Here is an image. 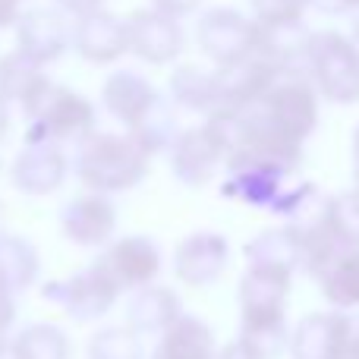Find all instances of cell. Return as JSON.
Instances as JSON below:
<instances>
[{
	"label": "cell",
	"mask_w": 359,
	"mask_h": 359,
	"mask_svg": "<svg viewBox=\"0 0 359 359\" xmlns=\"http://www.w3.org/2000/svg\"><path fill=\"white\" fill-rule=\"evenodd\" d=\"M293 271L278 265L249 262L240 278V341L252 347L262 359H274L290 347L287 328V297Z\"/></svg>",
	"instance_id": "obj_1"
},
{
	"label": "cell",
	"mask_w": 359,
	"mask_h": 359,
	"mask_svg": "<svg viewBox=\"0 0 359 359\" xmlns=\"http://www.w3.org/2000/svg\"><path fill=\"white\" fill-rule=\"evenodd\" d=\"M151 155L133 139V133H98L79 142L76 174L92 192H126L139 186L149 174Z\"/></svg>",
	"instance_id": "obj_2"
},
{
	"label": "cell",
	"mask_w": 359,
	"mask_h": 359,
	"mask_svg": "<svg viewBox=\"0 0 359 359\" xmlns=\"http://www.w3.org/2000/svg\"><path fill=\"white\" fill-rule=\"evenodd\" d=\"M29 120V142H86L95 133V104L86 95L73 92L57 82H44L35 95L22 104Z\"/></svg>",
	"instance_id": "obj_3"
},
{
	"label": "cell",
	"mask_w": 359,
	"mask_h": 359,
	"mask_svg": "<svg viewBox=\"0 0 359 359\" xmlns=\"http://www.w3.org/2000/svg\"><path fill=\"white\" fill-rule=\"evenodd\" d=\"M246 111H252V117L280 139L303 145L318 126V92L309 76L284 73L262 95V101H255Z\"/></svg>",
	"instance_id": "obj_4"
},
{
	"label": "cell",
	"mask_w": 359,
	"mask_h": 359,
	"mask_svg": "<svg viewBox=\"0 0 359 359\" xmlns=\"http://www.w3.org/2000/svg\"><path fill=\"white\" fill-rule=\"evenodd\" d=\"M309 79L325 101L356 104L359 101V44L341 32H316L309 48Z\"/></svg>",
	"instance_id": "obj_5"
},
{
	"label": "cell",
	"mask_w": 359,
	"mask_h": 359,
	"mask_svg": "<svg viewBox=\"0 0 359 359\" xmlns=\"http://www.w3.org/2000/svg\"><path fill=\"white\" fill-rule=\"evenodd\" d=\"M259 32L262 25L255 19L243 16L240 10L215 6V10L202 13V19H198L196 41L215 67H227V63H236L259 50Z\"/></svg>",
	"instance_id": "obj_6"
},
{
	"label": "cell",
	"mask_w": 359,
	"mask_h": 359,
	"mask_svg": "<svg viewBox=\"0 0 359 359\" xmlns=\"http://www.w3.org/2000/svg\"><path fill=\"white\" fill-rule=\"evenodd\" d=\"M117 297V284L107 278L98 262L76 271L73 278L54 280V284L44 287V299H54L73 322H98L101 316L114 309Z\"/></svg>",
	"instance_id": "obj_7"
},
{
	"label": "cell",
	"mask_w": 359,
	"mask_h": 359,
	"mask_svg": "<svg viewBox=\"0 0 359 359\" xmlns=\"http://www.w3.org/2000/svg\"><path fill=\"white\" fill-rule=\"evenodd\" d=\"M69 48H73V22L60 6L22 10L16 22V50L48 67V63L60 60Z\"/></svg>",
	"instance_id": "obj_8"
},
{
	"label": "cell",
	"mask_w": 359,
	"mask_h": 359,
	"mask_svg": "<svg viewBox=\"0 0 359 359\" xmlns=\"http://www.w3.org/2000/svg\"><path fill=\"white\" fill-rule=\"evenodd\" d=\"M284 76V69L278 63H271L262 50L243 57L236 63L215 69L217 79V107H227V111H246L255 101H262V95L274 86V82Z\"/></svg>",
	"instance_id": "obj_9"
},
{
	"label": "cell",
	"mask_w": 359,
	"mask_h": 359,
	"mask_svg": "<svg viewBox=\"0 0 359 359\" xmlns=\"http://www.w3.org/2000/svg\"><path fill=\"white\" fill-rule=\"evenodd\" d=\"M126 29H130V54H136L139 60L151 63V67L174 63L183 54V25L170 13L145 6V10H136L126 16Z\"/></svg>",
	"instance_id": "obj_10"
},
{
	"label": "cell",
	"mask_w": 359,
	"mask_h": 359,
	"mask_svg": "<svg viewBox=\"0 0 359 359\" xmlns=\"http://www.w3.org/2000/svg\"><path fill=\"white\" fill-rule=\"evenodd\" d=\"M98 265L117 284L120 293L142 290V287L155 284L158 271H161V252L149 236H120V240L107 243Z\"/></svg>",
	"instance_id": "obj_11"
},
{
	"label": "cell",
	"mask_w": 359,
	"mask_h": 359,
	"mask_svg": "<svg viewBox=\"0 0 359 359\" xmlns=\"http://www.w3.org/2000/svg\"><path fill=\"white\" fill-rule=\"evenodd\" d=\"M224 161H227V149L208 123L183 130L170 145V170L186 186H205Z\"/></svg>",
	"instance_id": "obj_12"
},
{
	"label": "cell",
	"mask_w": 359,
	"mask_h": 359,
	"mask_svg": "<svg viewBox=\"0 0 359 359\" xmlns=\"http://www.w3.org/2000/svg\"><path fill=\"white\" fill-rule=\"evenodd\" d=\"M73 50L82 60L95 63V67L117 63L123 54H130L126 19L114 16L107 10H95L88 16H79L73 22Z\"/></svg>",
	"instance_id": "obj_13"
},
{
	"label": "cell",
	"mask_w": 359,
	"mask_h": 359,
	"mask_svg": "<svg viewBox=\"0 0 359 359\" xmlns=\"http://www.w3.org/2000/svg\"><path fill=\"white\" fill-rule=\"evenodd\" d=\"M60 230L76 246H107L117 230V208L104 192H88L63 205Z\"/></svg>",
	"instance_id": "obj_14"
},
{
	"label": "cell",
	"mask_w": 359,
	"mask_h": 359,
	"mask_svg": "<svg viewBox=\"0 0 359 359\" xmlns=\"http://www.w3.org/2000/svg\"><path fill=\"white\" fill-rule=\"evenodd\" d=\"M69 174V161L63 145L54 142H29L13 161V186L25 196H50L63 186Z\"/></svg>",
	"instance_id": "obj_15"
},
{
	"label": "cell",
	"mask_w": 359,
	"mask_h": 359,
	"mask_svg": "<svg viewBox=\"0 0 359 359\" xmlns=\"http://www.w3.org/2000/svg\"><path fill=\"white\" fill-rule=\"evenodd\" d=\"M101 104L117 123H123L126 130H136L161 104V95L136 69H120V73L107 76L104 88H101Z\"/></svg>",
	"instance_id": "obj_16"
},
{
	"label": "cell",
	"mask_w": 359,
	"mask_h": 359,
	"mask_svg": "<svg viewBox=\"0 0 359 359\" xmlns=\"http://www.w3.org/2000/svg\"><path fill=\"white\" fill-rule=\"evenodd\" d=\"M230 259V246L215 230H198L186 236L177 246L174 255V274L189 287H208L224 274Z\"/></svg>",
	"instance_id": "obj_17"
},
{
	"label": "cell",
	"mask_w": 359,
	"mask_h": 359,
	"mask_svg": "<svg viewBox=\"0 0 359 359\" xmlns=\"http://www.w3.org/2000/svg\"><path fill=\"white\" fill-rule=\"evenodd\" d=\"M350 312H312L297 322L290 331V356L293 359H344Z\"/></svg>",
	"instance_id": "obj_18"
},
{
	"label": "cell",
	"mask_w": 359,
	"mask_h": 359,
	"mask_svg": "<svg viewBox=\"0 0 359 359\" xmlns=\"http://www.w3.org/2000/svg\"><path fill=\"white\" fill-rule=\"evenodd\" d=\"M180 316H183L180 297L170 287H158V284L136 290L130 306H126V325L136 334H164Z\"/></svg>",
	"instance_id": "obj_19"
},
{
	"label": "cell",
	"mask_w": 359,
	"mask_h": 359,
	"mask_svg": "<svg viewBox=\"0 0 359 359\" xmlns=\"http://www.w3.org/2000/svg\"><path fill=\"white\" fill-rule=\"evenodd\" d=\"M316 280L322 287L325 299L341 312L359 309V246L334 252L316 271Z\"/></svg>",
	"instance_id": "obj_20"
},
{
	"label": "cell",
	"mask_w": 359,
	"mask_h": 359,
	"mask_svg": "<svg viewBox=\"0 0 359 359\" xmlns=\"http://www.w3.org/2000/svg\"><path fill=\"white\" fill-rule=\"evenodd\" d=\"M312 35L303 22H287V25H262L259 32V50L271 63H278L284 73H299V67L309 63Z\"/></svg>",
	"instance_id": "obj_21"
},
{
	"label": "cell",
	"mask_w": 359,
	"mask_h": 359,
	"mask_svg": "<svg viewBox=\"0 0 359 359\" xmlns=\"http://www.w3.org/2000/svg\"><path fill=\"white\" fill-rule=\"evenodd\" d=\"M215 334L196 316H180L161 334L151 359H215Z\"/></svg>",
	"instance_id": "obj_22"
},
{
	"label": "cell",
	"mask_w": 359,
	"mask_h": 359,
	"mask_svg": "<svg viewBox=\"0 0 359 359\" xmlns=\"http://www.w3.org/2000/svg\"><path fill=\"white\" fill-rule=\"evenodd\" d=\"M170 98L174 104L186 107V111L196 114H211L217 111V79L215 73L202 67H177L174 76H170Z\"/></svg>",
	"instance_id": "obj_23"
},
{
	"label": "cell",
	"mask_w": 359,
	"mask_h": 359,
	"mask_svg": "<svg viewBox=\"0 0 359 359\" xmlns=\"http://www.w3.org/2000/svg\"><path fill=\"white\" fill-rule=\"evenodd\" d=\"M246 262L278 265V268H287V271L297 274V268H303V249H299V240L290 230V224H284V227L262 230L246 246Z\"/></svg>",
	"instance_id": "obj_24"
},
{
	"label": "cell",
	"mask_w": 359,
	"mask_h": 359,
	"mask_svg": "<svg viewBox=\"0 0 359 359\" xmlns=\"http://www.w3.org/2000/svg\"><path fill=\"white\" fill-rule=\"evenodd\" d=\"M44 82H48L44 67L35 63L32 57H25L22 50H13V54L0 57V95L6 101L25 104Z\"/></svg>",
	"instance_id": "obj_25"
},
{
	"label": "cell",
	"mask_w": 359,
	"mask_h": 359,
	"mask_svg": "<svg viewBox=\"0 0 359 359\" xmlns=\"http://www.w3.org/2000/svg\"><path fill=\"white\" fill-rule=\"evenodd\" d=\"M0 274H4L6 284L16 293L35 284V278H38L35 246L29 240H22V236L0 233Z\"/></svg>",
	"instance_id": "obj_26"
},
{
	"label": "cell",
	"mask_w": 359,
	"mask_h": 359,
	"mask_svg": "<svg viewBox=\"0 0 359 359\" xmlns=\"http://www.w3.org/2000/svg\"><path fill=\"white\" fill-rule=\"evenodd\" d=\"M19 347L22 359H67L69 341L54 325H29L22 334L13 341Z\"/></svg>",
	"instance_id": "obj_27"
},
{
	"label": "cell",
	"mask_w": 359,
	"mask_h": 359,
	"mask_svg": "<svg viewBox=\"0 0 359 359\" xmlns=\"http://www.w3.org/2000/svg\"><path fill=\"white\" fill-rule=\"evenodd\" d=\"M142 341L130 325H114V328H101L98 334L88 341V359H142Z\"/></svg>",
	"instance_id": "obj_28"
},
{
	"label": "cell",
	"mask_w": 359,
	"mask_h": 359,
	"mask_svg": "<svg viewBox=\"0 0 359 359\" xmlns=\"http://www.w3.org/2000/svg\"><path fill=\"white\" fill-rule=\"evenodd\" d=\"M328 224L341 246H359V189L328 196Z\"/></svg>",
	"instance_id": "obj_29"
},
{
	"label": "cell",
	"mask_w": 359,
	"mask_h": 359,
	"mask_svg": "<svg viewBox=\"0 0 359 359\" xmlns=\"http://www.w3.org/2000/svg\"><path fill=\"white\" fill-rule=\"evenodd\" d=\"M130 133H133V139L149 151V155H155V151H161V149H170L174 139L180 136L177 133V117H174V111L164 104V98H161V104H158L155 111H151L149 117H145L142 123H139L136 130H130Z\"/></svg>",
	"instance_id": "obj_30"
},
{
	"label": "cell",
	"mask_w": 359,
	"mask_h": 359,
	"mask_svg": "<svg viewBox=\"0 0 359 359\" xmlns=\"http://www.w3.org/2000/svg\"><path fill=\"white\" fill-rule=\"evenodd\" d=\"M252 4V19L259 25H287L303 22L309 0H249Z\"/></svg>",
	"instance_id": "obj_31"
},
{
	"label": "cell",
	"mask_w": 359,
	"mask_h": 359,
	"mask_svg": "<svg viewBox=\"0 0 359 359\" xmlns=\"http://www.w3.org/2000/svg\"><path fill=\"white\" fill-rule=\"evenodd\" d=\"M16 290H13L10 284H6V278L0 274V337L6 334V328L13 325V318H16Z\"/></svg>",
	"instance_id": "obj_32"
},
{
	"label": "cell",
	"mask_w": 359,
	"mask_h": 359,
	"mask_svg": "<svg viewBox=\"0 0 359 359\" xmlns=\"http://www.w3.org/2000/svg\"><path fill=\"white\" fill-rule=\"evenodd\" d=\"M312 10L325 13V16H347V13H359V0H309Z\"/></svg>",
	"instance_id": "obj_33"
},
{
	"label": "cell",
	"mask_w": 359,
	"mask_h": 359,
	"mask_svg": "<svg viewBox=\"0 0 359 359\" xmlns=\"http://www.w3.org/2000/svg\"><path fill=\"white\" fill-rule=\"evenodd\" d=\"M69 19H79V16H88L95 10H104V0H54Z\"/></svg>",
	"instance_id": "obj_34"
},
{
	"label": "cell",
	"mask_w": 359,
	"mask_h": 359,
	"mask_svg": "<svg viewBox=\"0 0 359 359\" xmlns=\"http://www.w3.org/2000/svg\"><path fill=\"white\" fill-rule=\"evenodd\" d=\"M198 4H202V0H151V6H155V10L170 13V16H177V19H183V16H189V13H196Z\"/></svg>",
	"instance_id": "obj_35"
},
{
	"label": "cell",
	"mask_w": 359,
	"mask_h": 359,
	"mask_svg": "<svg viewBox=\"0 0 359 359\" xmlns=\"http://www.w3.org/2000/svg\"><path fill=\"white\" fill-rule=\"evenodd\" d=\"M344 359H359V312H350L347 341H344Z\"/></svg>",
	"instance_id": "obj_36"
},
{
	"label": "cell",
	"mask_w": 359,
	"mask_h": 359,
	"mask_svg": "<svg viewBox=\"0 0 359 359\" xmlns=\"http://www.w3.org/2000/svg\"><path fill=\"white\" fill-rule=\"evenodd\" d=\"M22 16V0H0V29H10Z\"/></svg>",
	"instance_id": "obj_37"
},
{
	"label": "cell",
	"mask_w": 359,
	"mask_h": 359,
	"mask_svg": "<svg viewBox=\"0 0 359 359\" xmlns=\"http://www.w3.org/2000/svg\"><path fill=\"white\" fill-rule=\"evenodd\" d=\"M215 359H262V356L255 353L252 347H246V344H243L240 337H236V341H233V344H227V347H224Z\"/></svg>",
	"instance_id": "obj_38"
},
{
	"label": "cell",
	"mask_w": 359,
	"mask_h": 359,
	"mask_svg": "<svg viewBox=\"0 0 359 359\" xmlns=\"http://www.w3.org/2000/svg\"><path fill=\"white\" fill-rule=\"evenodd\" d=\"M6 130H10V101L0 95V139L6 136Z\"/></svg>",
	"instance_id": "obj_39"
},
{
	"label": "cell",
	"mask_w": 359,
	"mask_h": 359,
	"mask_svg": "<svg viewBox=\"0 0 359 359\" xmlns=\"http://www.w3.org/2000/svg\"><path fill=\"white\" fill-rule=\"evenodd\" d=\"M0 359H22V353L13 341H0Z\"/></svg>",
	"instance_id": "obj_40"
},
{
	"label": "cell",
	"mask_w": 359,
	"mask_h": 359,
	"mask_svg": "<svg viewBox=\"0 0 359 359\" xmlns=\"http://www.w3.org/2000/svg\"><path fill=\"white\" fill-rule=\"evenodd\" d=\"M353 186L359 189V126L353 133Z\"/></svg>",
	"instance_id": "obj_41"
},
{
	"label": "cell",
	"mask_w": 359,
	"mask_h": 359,
	"mask_svg": "<svg viewBox=\"0 0 359 359\" xmlns=\"http://www.w3.org/2000/svg\"><path fill=\"white\" fill-rule=\"evenodd\" d=\"M353 41L359 44V19H356V38H353Z\"/></svg>",
	"instance_id": "obj_42"
},
{
	"label": "cell",
	"mask_w": 359,
	"mask_h": 359,
	"mask_svg": "<svg viewBox=\"0 0 359 359\" xmlns=\"http://www.w3.org/2000/svg\"><path fill=\"white\" fill-rule=\"evenodd\" d=\"M0 224H4V205H0Z\"/></svg>",
	"instance_id": "obj_43"
},
{
	"label": "cell",
	"mask_w": 359,
	"mask_h": 359,
	"mask_svg": "<svg viewBox=\"0 0 359 359\" xmlns=\"http://www.w3.org/2000/svg\"><path fill=\"white\" fill-rule=\"evenodd\" d=\"M0 341H4V337H0Z\"/></svg>",
	"instance_id": "obj_44"
}]
</instances>
